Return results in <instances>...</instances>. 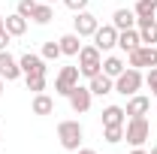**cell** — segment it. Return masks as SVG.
Returning <instances> with one entry per match:
<instances>
[{
    "label": "cell",
    "instance_id": "7a4b0ae2",
    "mask_svg": "<svg viewBox=\"0 0 157 154\" xmlns=\"http://www.w3.org/2000/svg\"><path fill=\"white\" fill-rule=\"evenodd\" d=\"M82 139H85V127H82L78 121H60V124H58V142H60V148L78 151V148H82Z\"/></svg>",
    "mask_w": 157,
    "mask_h": 154
},
{
    "label": "cell",
    "instance_id": "f1b7e54d",
    "mask_svg": "<svg viewBox=\"0 0 157 154\" xmlns=\"http://www.w3.org/2000/svg\"><path fill=\"white\" fill-rule=\"evenodd\" d=\"M63 6L73 12H82V9H88V0H63Z\"/></svg>",
    "mask_w": 157,
    "mask_h": 154
},
{
    "label": "cell",
    "instance_id": "83f0119b",
    "mask_svg": "<svg viewBox=\"0 0 157 154\" xmlns=\"http://www.w3.org/2000/svg\"><path fill=\"white\" fill-rule=\"evenodd\" d=\"M145 85H148V88H151V94L157 97V67H151V70H148V76H145Z\"/></svg>",
    "mask_w": 157,
    "mask_h": 154
},
{
    "label": "cell",
    "instance_id": "ffe728a7",
    "mask_svg": "<svg viewBox=\"0 0 157 154\" xmlns=\"http://www.w3.org/2000/svg\"><path fill=\"white\" fill-rule=\"evenodd\" d=\"M55 112V100L48 94H36L33 97V115H52Z\"/></svg>",
    "mask_w": 157,
    "mask_h": 154
},
{
    "label": "cell",
    "instance_id": "ac0fdd59",
    "mask_svg": "<svg viewBox=\"0 0 157 154\" xmlns=\"http://www.w3.org/2000/svg\"><path fill=\"white\" fill-rule=\"evenodd\" d=\"M112 24H115L118 30H130V27H136V12L133 9H115Z\"/></svg>",
    "mask_w": 157,
    "mask_h": 154
},
{
    "label": "cell",
    "instance_id": "277c9868",
    "mask_svg": "<svg viewBox=\"0 0 157 154\" xmlns=\"http://www.w3.org/2000/svg\"><path fill=\"white\" fill-rule=\"evenodd\" d=\"M142 85H145V76H142V70H136V67H127V70L115 79V91H118V94H124V97L139 94Z\"/></svg>",
    "mask_w": 157,
    "mask_h": 154
},
{
    "label": "cell",
    "instance_id": "8992f818",
    "mask_svg": "<svg viewBox=\"0 0 157 154\" xmlns=\"http://www.w3.org/2000/svg\"><path fill=\"white\" fill-rule=\"evenodd\" d=\"M67 100H70V109H73L76 115H82V112H88V109H91L94 94H91V88H88V85H76V88L67 94Z\"/></svg>",
    "mask_w": 157,
    "mask_h": 154
},
{
    "label": "cell",
    "instance_id": "9c48e42d",
    "mask_svg": "<svg viewBox=\"0 0 157 154\" xmlns=\"http://www.w3.org/2000/svg\"><path fill=\"white\" fill-rule=\"evenodd\" d=\"M100 27V21L94 12H88V9H82V12H76V18H73V30H76L78 37H94Z\"/></svg>",
    "mask_w": 157,
    "mask_h": 154
},
{
    "label": "cell",
    "instance_id": "836d02e7",
    "mask_svg": "<svg viewBox=\"0 0 157 154\" xmlns=\"http://www.w3.org/2000/svg\"><path fill=\"white\" fill-rule=\"evenodd\" d=\"M0 94H3V79H0Z\"/></svg>",
    "mask_w": 157,
    "mask_h": 154
},
{
    "label": "cell",
    "instance_id": "30bf717a",
    "mask_svg": "<svg viewBox=\"0 0 157 154\" xmlns=\"http://www.w3.org/2000/svg\"><path fill=\"white\" fill-rule=\"evenodd\" d=\"M94 45H97L100 52L115 48V45H118V27H115V24H100L97 33H94Z\"/></svg>",
    "mask_w": 157,
    "mask_h": 154
},
{
    "label": "cell",
    "instance_id": "5bb4252c",
    "mask_svg": "<svg viewBox=\"0 0 157 154\" xmlns=\"http://www.w3.org/2000/svg\"><path fill=\"white\" fill-rule=\"evenodd\" d=\"M88 88H91L94 97H106V94L115 91V79H109L106 73H97L94 79H88Z\"/></svg>",
    "mask_w": 157,
    "mask_h": 154
},
{
    "label": "cell",
    "instance_id": "d6986e66",
    "mask_svg": "<svg viewBox=\"0 0 157 154\" xmlns=\"http://www.w3.org/2000/svg\"><path fill=\"white\" fill-rule=\"evenodd\" d=\"M3 27L9 30V37H24V30H27V18L18 15V12H15V15H6V18H3Z\"/></svg>",
    "mask_w": 157,
    "mask_h": 154
},
{
    "label": "cell",
    "instance_id": "4fadbf2b",
    "mask_svg": "<svg viewBox=\"0 0 157 154\" xmlns=\"http://www.w3.org/2000/svg\"><path fill=\"white\" fill-rule=\"evenodd\" d=\"M148 109H151V100L145 94H133V97H127V115L130 118H142V115H148Z\"/></svg>",
    "mask_w": 157,
    "mask_h": 154
},
{
    "label": "cell",
    "instance_id": "603a6c76",
    "mask_svg": "<svg viewBox=\"0 0 157 154\" xmlns=\"http://www.w3.org/2000/svg\"><path fill=\"white\" fill-rule=\"evenodd\" d=\"M30 18L36 21V24H48V21L55 18V9H52V3H36V9H33V15Z\"/></svg>",
    "mask_w": 157,
    "mask_h": 154
},
{
    "label": "cell",
    "instance_id": "e575fe53",
    "mask_svg": "<svg viewBox=\"0 0 157 154\" xmlns=\"http://www.w3.org/2000/svg\"><path fill=\"white\" fill-rule=\"evenodd\" d=\"M0 30H3V15H0Z\"/></svg>",
    "mask_w": 157,
    "mask_h": 154
},
{
    "label": "cell",
    "instance_id": "8fae6325",
    "mask_svg": "<svg viewBox=\"0 0 157 154\" xmlns=\"http://www.w3.org/2000/svg\"><path fill=\"white\" fill-rule=\"evenodd\" d=\"M136 30L142 45H157V18H136Z\"/></svg>",
    "mask_w": 157,
    "mask_h": 154
},
{
    "label": "cell",
    "instance_id": "d590c367",
    "mask_svg": "<svg viewBox=\"0 0 157 154\" xmlns=\"http://www.w3.org/2000/svg\"><path fill=\"white\" fill-rule=\"evenodd\" d=\"M42 3H55V0H42Z\"/></svg>",
    "mask_w": 157,
    "mask_h": 154
},
{
    "label": "cell",
    "instance_id": "2e32d148",
    "mask_svg": "<svg viewBox=\"0 0 157 154\" xmlns=\"http://www.w3.org/2000/svg\"><path fill=\"white\" fill-rule=\"evenodd\" d=\"M142 45V39H139V30L136 27H130V30H118V48H124V52H133Z\"/></svg>",
    "mask_w": 157,
    "mask_h": 154
},
{
    "label": "cell",
    "instance_id": "9a60e30c",
    "mask_svg": "<svg viewBox=\"0 0 157 154\" xmlns=\"http://www.w3.org/2000/svg\"><path fill=\"white\" fill-rule=\"evenodd\" d=\"M58 42H60V55H67V58H76L78 52H82V37H78L76 30L73 33H63Z\"/></svg>",
    "mask_w": 157,
    "mask_h": 154
},
{
    "label": "cell",
    "instance_id": "4dcf8cb0",
    "mask_svg": "<svg viewBox=\"0 0 157 154\" xmlns=\"http://www.w3.org/2000/svg\"><path fill=\"white\" fill-rule=\"evenodd\" d=\"M76 154H97V151H94V148H78Z\"/></svg>",
    "mask_w": 157,
    "mask_h": 154
},
{
    "label": "cell",
    "instance_id": "cb8c5ba5",
    "mask_svg": "<svg viewBox=\"0 0 157 154\" xmlns=\"http://www.w3.org/2000/svg\"><path fill=\"white\" fill-rule=\"evenodd\" d=\"M103 139H106L109 145L124 142V124H121V127H103Z\"/></svg>",
    "mask_w": 157,
    "mask_h": 154
},
{
    "label": "cell",
    "instance_id": "e0dca14e",
    "mask_svg": "<svg viewBox=\"0 0 157 154\" xmlns=\"http://www.w3.org/2000/svg\"><path fill=\"white\" fill-rule=\"evenodd\" d=\"M127 121V112L121 106H106L103 109V127H121Z\"/></svg>",
    "mask_w": 157,
    "mask_h": 154
},
{
    "label": "cell",
    "instance_id": "4316f807",
    "mask_svg": "<svg viewBox=\"0 0 157 154\" xmlns=\"http://www.w3.org/2000/svg\"><path fill=\"white\" fill-rule=\"evenodd\" d=\"M33 9H36V0H18V15H24V18H30L33 15Z\"/></svg>",
    "mask_w": 157,
    "mask_h": 154
},
{
    "label": "cell",
    "instance_id": "44dd1931",
    "mask_svg": "<svg viewBox=\"0 0 157 154\" xmlns=\"http://www.w3.org/2000/svg\"><path fill=\"white\" fill-rule=\"evenodd\" d=\"M124 70H127V64H124V60H121V58H115V55H112V58H106V60H103V73H106V76H109V79H118V76H121V73H124Z\"/></svg>",
    "mask_w": 157,
    "mask_h": 154
},
{
    "label": "cell",
    "instance_id": "7c38bea8",
    "mask_svg": "<svg viewBox=\"0 0 157 154\" xmlns=\"http://www.w3.org/2000/svg\"><path fill=\"white\" fill-rule=\"evenodd\" d=\"M18 76H21L18 60L12 58L9 52H0V79H6V82H15Z\"/></svg>",
    "mask_w": 157,
    "mask_h": 154
},
{
    "label": "cell",
    "instance_id": "ba28073f",
    "mask_svg": "<svg viewBox=\"0 0 157 154\" xmlns=\"http://www.w3.org/2000/svg\"><path fill=\"white\" fill-rule=\"evenodd\" d=\"M18 67H21V76H45V73H48L45 58H42V55H33V52L21 55V58H18Z\"/></svg>",
    "mask_w": 157,
    "mask_h": 154
},
{
    "label": "cell",
    "instance_id": "52a82bcc",
    "mask_svg": "<svg viewBox=\"0 0 157 154\" xmlns=\"http://www.w3.org/2000/svg\"><path fill=\"white\" fill-rule=\"evenodd\" d=\"M78 67H60V73H58V79H55V94H60V97H67L73 88L78 85Z\"/></svg>",
    "mask_w": 157,
    "mask_h": 154
},
{
    "label": "cell",
    "instance_id": "8d00e7d4",
    "mask_svg": "<svg viewBox=\"0 0 157 154\" xmlns=\"http://www.w3.org/2000/svg\"><path fill=\"white\" fill-rule=\"evenodd\" d=\"M154 18H157V15H154Z\"/></svg>",
    "mask_w": 157,
    "mask_h": 154
},
{
    "label": "cell",
    "instance_id": "d4e9b609",
    "mask_svg": "<svg viewBox=\"0 0 157 154\" xmlns=\"http://www.w3.org/2000/svg\"><path fill=\"white\" fill-rule=\"evenodd\" d=\"M42 58H45V60H58V58H60V42L48 39V42L42 45Z\"/></svg>",
    "mask_w": 157,
    "mask_h": 154
},
{
    "label": "cell",
    "instance_id": "484cf974",
    "mask_svg": "<svg viewBox=\"0 0 157 154\" xmlns=\"http://www.w3.org/2000/svg\"><path fill=\"white\" fill-rule=\"evenodd\" d=\"M24 82H27V91H33V94L45 91V76H24Z\"/></svg>",
    "mask_w": 157,
    "mask_h": 154
},
{
    "label": "cell",
    "instance_id": "f546056e",
    "mask_svg": "<svg viewBox=\"0 0 157 154\" xmlns=\"http://www.w3.org/2000/svg\"><path fill=\"white\" fill-rule=\"evenodd\" d=\"M9 30H6V27H3V30H0V52H6V45H9Z\"/></svg>",
    "mask_w": 157,
    "mask_h": 154
},
{
    "label": "cell",
    "instance_id": "d6a6232c",
    "mask_svg": "<svg viewBox=\"0 0 157 154\" xmlns=\"http://www.w3.org/2000/svg\"><path fill=\"white\" fill-rule=\"evenodd\" d=\"M148 154H157V145H154V148H151V151H148Z\"/></svg>",
    "mask_w": 157,
    "mask_h": 154
},
{
    "label": "cell",
    "instance_id": "3957f363",
    "mask_svg": "<svg viewBox=\"0 0 157 154\" xmlns=\"http://www.w3.org/2000/svg\"><path fill=\"white\" fill-rule=\"evenodd\" d=\"M151 136V124H148V118H127L124 121V139L133 145V148H139V145H145V139Z\"/></svg>",
    "mask_w": 157,
    "mask_h": 154
},
{
    "label": "cell",
    "instance_id": "6da1fadb",
    "mask_svg": "<svg viewBox=\"0 0 157 154\" xmlns=\"http://www.w3.org/2000/svg\"><path fill=\"white\" fill-rule=\"evenodd\" d=\"M76 58H78V73L85 79H94L97 73H103V52L97 45H82Z\"/></svg>",
    "mask_w": 157,
    "mask_h": 154
},
{
    "label": "cell",
    "instance_id": "7402d4cb",
    "mask_svg": "<svg viewBox=\"0 0 157 154\" xmlns=\"http://www.w3.org/2000/svg\"><path fill=\"white\" fill-rule=\"evenodd\" d=\"M133 12H136V18H154L157 15V0H139L133 6Z\"/></svg>",
    "mask_w": 157,
    "mask_h": 154
},
{
    "label": "cell",
    "instance_id": "5b68a950",
    "mask_svg": "<svg viewBox=\"0 0 157 154\" xmlns=\"http://www.w3.org/2000/svg\"><path fill=\"white\" fill-rule=\"evenodd\" d=\"M127 67H157V45H139L127 52Z\"/></svg>",
    "mask_w": 157,
    "mask_h": 154
},
{
    "label": "cell",
    "instance_id": "1f68e13d",
    "mask_svg": "<svg viewBox=\"0 0 157 154\" xmlns=\"http://www.w3.org/2000/svg\"><path fill=\"white\" fill-rule=\"evenodd\" d=\"M130 154H148V151H145V148L139 145V148H133V151H130Z\"/></svg>",
    "mask_w": 157,
    "mask_h": 154
}]
</instances>
